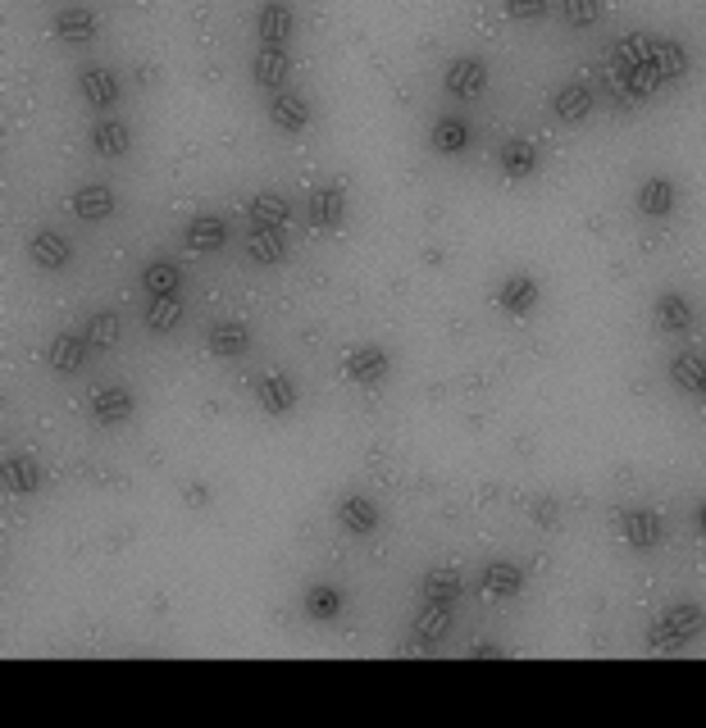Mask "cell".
I'll use <instances>...</instances> for the list:
<instances>
[{
  "mask_svg": "<svg viewBox=\"0 0 706 728\" xmlns=\"http://www.w3.org/2000/svg\"><path fill=\"white\" fill-rule=\"evenodd\" d=\"M501 10H507V19H515V23H538L551 10V0H501Z\"/></svg>",
  "mask_w": 706,
  "mask_h": 728,
  "instance_id": "60d3db41",
  "label": "cell"
},
{
  "mask_svg": "<svg viewBox=\"0 0 706 728\" xmlns=\"http://www.w3.org/2000/svg\"><path fill=\"white\" fill-rule=\"evenodd\" d=\"M246 255L256 259V265H279V259L288 255L283 228H260V223H251V232H246Z\"/></svg>",
  "mask_w": 706,
  "mask_h": 728,
  "instance_id": "f546056e",
  "label": "cell"
},
{
  "mask_svg": "<svg viewBox=\"0 0 706 728\" xmlns=\"http://www.w3.org/2000/svg\"><path fill=\"white\" fill-rule=\"evenodd\" d=\"M652 69L661 73V83H679V77L689 73L684 41H674V37H657V41H652Z\"/></svg>",
  "mask_w": 706,
  "mask_h": 728,
  "instance_id": "83f0119b",
  "label": "cell"
},
{
  "mask_svg": "<svg viewBox=\"0 0 706 728\" xmlns=\"http://www.w3.org/2000/svg\"><path fill=\"white\" fill-rule=\"evenodd\" d=\"M183 497H187V506L206 510V506H210V487H206V483H187V487H183Z\"/></svg>",
  "mask_w": 706,
  "mask_h": 728,
  "instance_id": "b9f144b4",
  "label": "cell"
},
{
  "mask_svg": "<svg viewBox=\"0 0 706 728\" xmlns=\"http://www.w3.org/2000/svg\"><path fill=\"white\" fill-rule=\"evenodd\" d=\"M142 288L150 296H179L183 292V269L173 265V259H150L142 269Z\"/></svg>",
  "mask_w": 706,
  "mask_h": 728,
  "instance_id": "4dcf8cb0",
  "label": "cell"
},
{
  "mask_svg": "<svg viewBox=\"0 0 706 728\" xmlns=\"http://www.w3.org/2000/svg\"><path fill=\"white\" fill-rule=\"evenodd\" d=\"M246 215H251V223H260V228H283L292 219V205L279 192H260V196H251Z\"/></svg>",
  "mask_w": 706,
  "mask_h": 728,
  "instance_id": "836d02e7",
  "label": "cell"
},
{
  "mask_svg": "<svg viewBox=\"0 0 706 728\" xmlns=\"http://www.w3.org/2000/svg\"><path fill=\"white\" fill-rule=\"evenodd\" d=\"M442 87L457 96V100H478L488 92V64L478 56H457L447 69H442Z\"/></svg>",
  "mask_w": 706,
  "mask_h": 728,
  "instance_id": "7a4b0ae2",
  "label": "cell"
},
{
  "mask_svg": "<svg viewBox=\"0 0 706 728\" xmlns=\"http://www.w3.org/2000/svg\"><path fill=\"white\" fill-rule=\"evenodd\" d=\"M50 33H56L60 41H69V46H87V41H96L100 23L87 5H69V10H60L56 19H50Z\"/></svg>",
  "mask_w": 706,
  "mask_h": 728,
  "instance_id": "4fadbf2b",
  "label": "cell"
},
{
  "mask_svg": "<svg viewBox=\"0 0 706 728\" xmlns=\"http://www.w3.org/2000/svg\"><path fill=\"white\" fill-rule=\"evenodd\" d=\"M652 315H657L661 332H693L697 328V310L689 305L684 292H661L657 305H652Z\"/></svg>",
  "mask_w": 706,
  "mask_h": 728,
  "instance_id": "ac0fdd59",
  "label": "cell"
},
{
  "mask_svg": "<svg viewBox=\"0 0 706 728\" xmlns=\"http://www.w3.org/2000/svg\"><path fill=\"white\" fill-rule=\"evenodd\" d=\"M451 610H457V606L424 602V610H419V619H415V642L424 646V652L442 646V638H447V629H451Z\"/></svg>",
  "mask_w": 706,
  "mask_h": 728,
  "instance_id": "f1b7e54d",
  "label": "cell"
},
{
  "mask_svg": "<svg viewBox=\"0 0 706 728\" xmlns=\"http://www.w3.org/2000/svg\"><path fill=\"white\" fill-rule=\"evenodd\" d=\"M292 77V56L288 46H260L256 50V87L265 92H283Z\"/></svg>",
  "mask_w": 706,
  "mask_h": 728,
  "instance_id": "ffe728a7",
  "label": "cell"
},
{
  "mask_svg": "<svg viewBox=\"0 0 706 728\" xmlns=\"http://www.w3.org/2000/svg\"><path fill=\"white\" fill-rule=\"evenodd\" d=\"M87 351H92V342H87V332H56L50 337V347H46V364L56 374H78L83 364H87Z\"/></svg>",
  "mask_w": 706,
  "mask_h": 728,
  "instance_id": "9c48e42d",
  "label": "cell"
},
{
  "mask_svg": "<svg viewBox=\"0 0 706 728\" xmlns=\"http://www.w3.org/2000/svg\"><path fill=\"white\" fill-rule=\"evenodd\" d=\"M652 41H657V37H647V33H629V37H620L616 50H611L616 73L638 69V64H652Z\"/></svg>",
  "mask_w": 706,
  "mask_h": 728,
  "instance_id": "e575fe53",
  "label": "cell"
},
{
  "mask_svg": "<svg viewBox=\"0 0 706 728\" xmlns=\"http://www.w3.org/2000/svg\"><path fill=\"white\" fill-rule=\"evenodd\" d=\"M206 342H210V351H215L219 360H242V355L251 351V328L238 324V319H223V324L210 328Z\"/></svg>",
  "mask_w": 706,
  "mask_h": 728,
  "instance_id": "4316f807",
  "label": "cell"
},
{
  "mask_svg": "<svg viewBox=\"0 0 706 728\" xmlns=\"http://www.w3.org/2000/svg\"><path fill=\"white\" fill-rule=\"evenodd\" d=\"M338 524L351 537H369V533H378V524H384V514H378V506L369 497L351 492V497H342V506H338Z\"/></svg>",
  "mask_w": 706,
  "mask_h": 728,
  "instance_id": "7c38bea8",
  "label": "cell"
},
{
  "mask_svg": "<svg viewBox=\"0 0 706 728\" xmlns=\"http://www.w3.org/2000/svg\"><path fill=\"white\" fill-rule=\"evenodd\" d=\"M670 383L679 387V392H689V397H702V383H706V360L697 355H674L670 360Z\"/></svg>",
  "mask_w": 706,
  "mask_h": 728,
  "instance_id": "d590c367",
  "label": "cell"
},
{
  "mask_svg": "<svg viewBox=\"0 0 706 728\" xmlns=\"http://www.w3.org/2000/svg\"><path fill=\"white\" fill-rule=\"evenodd\" d=\"M78 92L87 100V110H114V100H119V77L110 69H83L78 73Z\"/></svg>",
  "mask_w": 706,
  "mask_h": 728,
  "instance_id": "44dd1931",
  "label": "cell"
},
{
  "mask_svg": "<svg viewBox=\"0 0 706 728\" xmlns=\"http://www.w3.org/2000/svg\"><path fill=\"white\" fill-rule=\"evenodd\" d=\"M87 410H92V420L100 428H119V424L133 420V392H129V387H96Z\"/></svg>",
  "mask_w": 706,
  "mask_h": 728,
  "instance_id": "ba28073f",
  "label": "cell"
},
{
  "mask_svg": "<svg viewBox=\"0 0 706 728\" xmlns=\"http://www.w3.org/2000/svg\"><path fill=\"white\" fill-rule=\"evenodd\" d=\"M702 401H706V383H702Z\"/></svg>",
  "mask_w": 706,
  "mask_h": 728,
  "instance_id": "f6af8a7d",
  "label": "cell"
},
{
  "mask_svg": "<svg viewBox=\"0 0 706 728\" xmlns=\"http://www.w3.org/2000/svg\"><path fill=\"white\" fill-rule=\"evenodd\" d=\"M634 205H638V215L643 219H670L674 215V205H679V187H674V178H666V173H652L647 182H638V196H634Z\"/></svg>",
  "mask_w": 706,
  "mask_h": 728,
  "instance_id": "5b68a950",
  "label": "cell"
},
{
  "mask_svg": "<svg viewBox=\"0 0 706 728\" xmlns=\"http://www.w3.org/2000/svg\"><path fill=\"white\" fill-rule=\"evenodd\" d=\"M616 83H620V92H624L629 100H647L652 92L661 87V73L652 69V64H638V69H624V73H616Z\"/></svg>",
  "mask_w": 706,
  "mask_h": 728,
  "instance_id": "74e56055",
  "label": "cell"
},
{
  "mask_svg": "<svg viewBox=\"0 0 706 728\" xmlns=\"http://www.w3.org/2000/svg\"><path fill=\"white\" fill-rule=\"evenodd\" d=\"M620 533H624V546H634V551H657L666 529H661V514L657 510L629 506V510H620Z\"/></svg>",
  "mask_w": 706,
  "mask_h": 728,
  "instance_id": "277c9868",
  "label": "cell"
},
{
  "mask_svg": "<svg viewBox=\"0 0 706 728\" xmlns=\"http://www.w3.org/2000/svg\"><path fill=\"white\" fill-rule=\"evenodd\" d=\"M693 524H697V533H702V537H706V501H702V506H697V514H693Z\"/></svg>",
  "mask_w": 706,
  "mask_h": 728,
  "instance_id": "ee69618b",
  "label": "cell"
},
{
  "mask_svg": "<svg viewBox=\"0 0 706 728\" xmlns=\"http://www.w3.org/2000/svg\"><path fill=\"white\" fill-rule=\"evenodd\" d=\"M346 219V182H324L311 196V223L315 228H342Z\"/></svg>",
  "mask_w": 706,
  "mask_h": 728,
  "instance_id": "e0dca14e",
  "label": "cell"
},
{
  "mask_svg": "<svg viewBox=\"0 0 706 728\" xmlns=\"http://www.w3.org/2000/svg\"><path fill=\"white\" fill-rule=\"evenodd\" d=\"M543 301V288H538V278L534 274H511V278H501V288H497V305L507 310V315L524 319V315H534V305Z\"/></svg>",
  "mask_w": 706,
  "mask_h": 728,
  "instance_id": "52a82bcc",
  "label": "cell"
},
{
  "mask_svg": "<svg viewBox=\"0 0 706 728\" xmlns=\"http://www.w3.org/2000/svg\"><path fill=\"white\" fill-rule=\"evenodd\" d=\"M551 114H557V123H584L593 114V87L588 83H565L557 96H551Z\"/></svg>",
  "mask_w": 706,
  "mask_h": 728,
  "instance_id": "484cf974",
  "label": "cell"
},
{
  "mask_svg": "<svg viewBox=\"0 0 706 728\" xmlns=\"http://www.w3.org/2000/svg\"><path fill=\"white\" fill-rule=\"evenodd\" d=\"M87 342H92V351H114V342H119V315L114 310H96V315L87 319Z\"/></svg>",
  "mask_w": 706,
  "mask_h": 728,
  "instance_id": "f35d334b",
  "label": "cell"
},
{
  "mask_svg": "<svg viewBox=\"0 0 706 728\" xmlns=\"http://www.w3.org/2000/svg\"><path fill=\"white\" fill-rule=\"evenodd\" d=\"M183 242H187L192 255L223 251V242H229V219H219V215H196V219H187Z\"/></svg>",
  "mask_w": 706,
  "mask_h": 728,
  "instance_id": "9a60e30c",
  "label": "cell"
},
{
  "mask_svg": "<svg viewBox=\"0 0 706 728\" xmlns=\"http://www.w3.org/2000/svg\"><path fill=\"white\" fill-rule=\"evenodd\" d=\"M338 615H342V587H333V583H311V587H306V619L333 623Z\"/></svg>",
  "mask_w": 706,
  "mask_h": 728,
  "instance_id": "d6a6232c",
  "label": "cell"
},
{
  "mask_svg": "<svg viewBox=\"0 0 706 728\" xmlns=\"http://www.w3.org/2000/svg\"><path fill=\"white\" fill-rule=\"evenodd\" d=\"M520 587H524V569L511 560H492L478 574V592L492 596V602H511V596H520Z\"/></svg>",
  "mask_w": 706,
  "mask_h": 728,
  "instance_id": "5bb4252c",
  "label": "cell"
},
{
  "mask_svg": "<svg viewBox=\"0 0 706 728\" xmlns=\"http://www.w3.org/2000/svg\"><path fill=\"white\" fill-rule=\"evenodd\" d=\"M256 33H260V46H288L296 37V14L283 0H265L256 14Z\"/></svg>",
  "mask_w": 706,
  "mask_h": 728,
  "instance_id": "30bf717a",
  "label": "cell"
},
{
  "mask_svg": "<svg viewBox=\"0 0 706 728\" xmlns=\"http://www.w3.org/2000/svg\"><path fill=\"white\" fill-rule=\"evenodd\" d=\"M311 119H315V110H311L306 96H296V92H273V100H269V123L279 128V133H288V137L306 133Z\"/></svg>",
  "mask_w": 706,
  "mask_h": 728,
  "instance_id": "8992f818",
  "label": "cell"
},
{
  "mask_svg": "<svg viewBox=\"0 0 706 728\" xmlns=\"http://www.w3.org/2000/svg\"><path fill=\"white\" fill-rule=\"evenodd\" d=\"M179 324H183V296H150V305H146L150 332H173Z\"/></svg>",
  "mask_w": 706,
  "mask_h": 728,
  "instance_id": "8d00e7d4",
  "label": "cell"
},
{
  "mask_svg": "<svg viewBox=\"0 0 706 728\" xmlns=\"http://www.w3.org/2000/svg\"><path fill=\"white\" fill-rule=\"evenodd\" d=\"M5 492L10 497H33V492H41L46 474H41V464L33 456H5Z\"/></svg>",
  "mask_w": 706,
  "mask_h": 728,
  "instance_id": "d4e9b609",
  "label": "cell"
},
{
  "mask_svg": "<svg viewBox=\"0 0 706 728\" xmlns=\"http://www.w3.org/2000/svg\"><path fill=\"white\" fill-rule=\"evenodd\" d=\"M497 165H501V173H507L511 182H528V178L538 173L543 155H538V146H534V142H520V137H511L507 146H501Z\"/></svg>",
  "mask_w": 706,
  "mask_h": 728,
  "instance_id": "7402d4cb",
  "label": "cell"
},
{
  "mask_svg": "<svg viewBox=\"0 0 706 728\" xmlns=\"http://www.w3.org/2000/svg\"><path fill=\"white\" fill-rule=\"evenodd\" d=\"M114 192L106 187V182H83L78 192H73V201H69V210L78 215V219H87V223H100V219H110L114 215Z\"/></svg>",
  "mask_w": 706,
  "mask_h": 728,
  "instance_id": "d6986e66",
  "label": "cell"
},
{
  "mask_svg": "<svg viewBox=\"0 0 706 728\" xmlns=\"http://www.w3.org/2000/svg\"><path fill=\"white\" fill-rule=\"evenodd\" d=\"M557 5H561V19L570 28H593V23H601V14H607L601 0H557Z\"/></svg>",
  "mask_w": 706,
  "mask_h": 728,
  "instance_id": "ab89813d",
  "label": "cell"
},
{
  "mask_svg": "<svg viewBox=\"0 0 706 728\" xmlns=\"http://www.w3.org/2000/svg\"><path fill=\"white\" fill-rule=\"evenodd\" d=\"M474 656H484V660H497V656H501V646H497V642H474Z\"/></svg>",
  "mask_w": 706,
  "mask_h": 728,
  "instance_id": "7bdbcfd3",
  "label": "cell"
},
{
  "mask_svg": "<svg viewBox=\"0 0 706 728\" xmlns=\"http://www.w3.org/2000/svg\"><path fill=\"white\" fill-rule=\"evenodd\" d=\"M256 401H260L265 414H273V420H279V414H292V410H296L301 397H296V383H292L288 374H260Z\"/></svg>",
  "mask_w": 706,
  "mask_h": 728,
  "instance_id": "2e32d148",
  "label": "cell"
},
{
  "mask_svg": "<svg viewBox=\"0 0 706 728\" xmlns=\"http://www.w3.org/2000/svg\"><path fill=\"white\" fill-rule=\"evenodd\" d=\"M28 255H33V265H37V269H46V274H60V269L69 265V259H73V246H69V238H64V232H56V228H41V232H33Z\"/></svg>",
  "mask_w": 706,
  "mask_h": 728,
  "instance_id": "8fae6325",
  "label": "cell"
},
{
  "mask_svg": "<svg viewBox=\"0 0 706 728\" xmlns=\"http://www.w3.org/2000/svg\"><path fill=\"white\" fill-rule=\"evenodd\" d=\"M388 369H392V355L384 347H356V351H346V360H342L346 383H356V387H378L388 378Z\"/></svg>",
  "mask_w": 706,
  "mask_h": 728,
  "instance_id": "3957f363",
  "label": "cell"
},
{
  "mask_svg": "<svg viewBox=\"0 0 706 728\" xmlns=\"http://www.w3.org/2000/svg\"><path fill=\"white\" fill-rule=\"evenodd\" d=\"M470 142H474V128L461 114H442L434 128H428V146H434L438 155H461Z\"/></svg>",
  "mask_w": 706,
  "mask_h": 728,
  "instance_id": "cb8c5ba5",
  "label": "cell"
},
{
  "mask_svg": "<svg viewBox=\"0 0 706 728\" xmlns=\"http://www.w3.org/2000/svg\"><path fill=\"white\" fill-rule=\"evenodd\" d=\"M87 142H92L96 155H106V160H119V155L133 150V128L123 123V119H96V128H92Z\"/></svg>",
  "mask_w": 706,
  "mask_h": 728,
  "instance_id": "603a6c76",
  "label": "cell"
},
{
  "mask_svg": "<svg viewBox=\"0 0 706 728\" xmlns=\"http://www.w3.org/2000/svg\"><path fill=\"white\" fill-rule=\"evenodd\" d=\"M419 596L424 602H438V606H457L461 602V574L457 569H428L424 583H419Z\"/></svg>",
  "mask_w": 706,
  "mask_h": 728,
  "instance_id": "1f68e13d",
  "label": "cell"
},
{
  "mask_svg": "<svg viewBox=\"0 0 706 728\" xmlns=\"http://www.w3.org/2000/svg\"><path fill=\"white\" fill-rule=\"evenodd\" d=\"M706 629V610L693 606V602H679L670 606L666 615L652 619V629H647V652H684L689 642H697Z\"/></svg>",
  "mask_w": 706,
  "mask_h": 728,
  "instance_id": "6da1fadb",
  "label": "cell"
}]
</instances>
